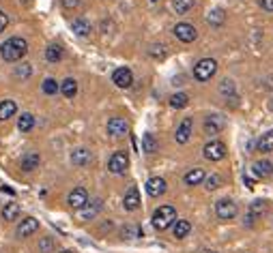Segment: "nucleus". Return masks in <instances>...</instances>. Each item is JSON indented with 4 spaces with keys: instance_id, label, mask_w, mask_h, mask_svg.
<instances>
[{
    "instance_id": "1",
    "label": "nucleus",
    "mask_w": 273,
    "mask_h": 253,
    "mask_svg": "<svg viewBox=\"0 0 273 253\" xmlns=\"http://www.w3.org/2000/svg\"><path fill=\"white\" fill-rule=\"evenodd\" d=\"M26 52H28V43L24 41L22 37H11L0 45V56H2V60H7V62L22 60V58L26 56Z\"/></svg>"
},
{
    "instance_id": "2",
    "label": "nucleus",
    "mask_w": 273,
    "mask_h": 253,
    "mask_svg": "<svg viewBox=\"0 0 273 253\" xmlns=\"http://www.w3.org/2000/svg\"><path fill=\"white\" fill-rule=\"evenodd\" d=\"M175 221H177V210L172 206H160L155 212H153V219H151V223H153V227L155 230H168L170 225H175Z\"/></svg>"
},
{
    "instance_id": "3",
    "label": "nucleus",
    "mask_w": 273,
    "mask_h": 253,
    "mask_svg": "<svg viewBox=\"0 0 273 253\" xmlns=\"http://www.w3.org/2000/svg\"><path fill=\"white\" fill-rule=\"evenodd\" d=\"M217 71V62L213 60V58H202V60L196 62V67H193V77L198 79V82H209V79L215 75Z\"/></svg>"
},
{
    "instance_id": "4",
    "label": "nucleus",
    "mask_w": 273,
    "mask_h": 253,
    "mask_svg": "<svg viewBox=\"0 0 273 253\" xmlns=\"http://www.w3.org/2000/svg\"><path fill=\"white\" fill-rule=\"evenodd\" d=\"M237 212H239V208H237V202L228 200V197H224V200H220V202L215 204V215H217V219H222V221L235 219Z\"/></svg>"
},
{
    "instance_id": "5",
    "label": "nucleus",
    "mask_w": 273,
    "mask_h": 253,
    "mask_svg": "<svg viewBox=\"0 0 273 253\" xmlns=\"http://www.w3.org/2000/svg\"><path fill=\"white\" fill-rule=\"evenodd\" d=\"M127 167H129V155L123 150L114 152L110 157V161H108V170H110L112 174H125Z\"/></svg>"
},
{
    "instance_id": "6",
    "label": "nucleus",
    "mask_w": 273,
    "mask_h": 253,
    "mask_svg": "<svg viewBox=\"0 0 273 253\" xmlns=\"http://www.w3.org/2000/svg\"><path fill=\"white\" fill-rule=\"evenodd\" d=\"M67 204L71 206L73 210H80V208H84L88 204V191L84 189V187L73 189L71 193H69V197H67Z\"/></svg>"
},
{
    "instance_id": "7",
    "label": "nucleus",
    "mask_w": 273,
    "mask_h": 253,
    "mask_svg": "<svg viewBox=\"0 0 273 253\" xmlns=\"http://www.w3.org/2000/svg\"><path fill=\"white\" fill-rule=\"evenodd\" d=\"M175 37L178 39V41H183V43H192V41H196L198 32H196V28H193L192 24L181 22V24H177L175 26Z\"/></svg>"
},
{
    "instance_id": "8",
    "label": "nucleus",
    "mask_w": 273,
    "mask_h": 253,
    "mask_svg": "<svg viewBox=\"0 0 273 253\" xmlns=\"http://www.w3.org/2000/svg\"><path fill=\"white\" fill-rule=\"evenodd\" d=\"M205 157L209 161H220V159L226 157V144L220 142V140H213L205 146Z\"/></svg>"
},
{
    "instance_id": "9",
    "label": "nucleus",
    "mask_w": 273,
    "mask_h": 253,
    "mask_svg": "<svg viewBox=\"0 0 273 253\" xmlns=\"http://www.w3.org/2000/svg\"><path fill=\"white\" fill-rule=\"evenodd\" d=\"M127 131H129V125H127L125 118L114 116L108 120V133H110L112 137H123V135H127Z\"/></svg>"
},
{
    "instance_id": "10",
    "label": "nucleus",
    "mask_w": 273,
    "mask_h": 253,
    "mask_svg": "<svg viewBox=\"0 0 273 253\" xmlns=\"http://www.w3.org/2000/svg\"><path fill=\"white\" fill-rule=\"evenodd\" d=\"M112 82L116 84L118 88H129V86L133 84V73H131V69H127V67L116 69V71L112 73Z\"/></svg>"
},
{
    "instance_id": "11",
    "label": "nucleus",
    "mask_w": 273,
    "mask_h": 253,
    "mask_svg": "<svg viewBox=\"0 0 273 253\" xmlns=\"http://www.w3.org/2000/svg\"><path fill=\"white\" fill-rule=\"evenodd\" d=\"M123 206H125V210H136V208L140 206V191H138L136 185H131L125 191V195H123Z\"/></svg>"
},
{
    "instance_id": "12",
    "label": "nucleus",
    "mask_w": 273,
    "mask_h": 253,
    "mask_svg": "<svg viewBox=\"0 0 273 253\" xmlns=\"http://www.w3.org/2000/svg\"><path fill=\"white\" fill-rule=\"evenodd\" d=\"M71 163L78 167H86L93 163V152L88 150V148H76V150L71 152Z\"/></svg>"
},
{
    "instance_id": "13",
    "label": "nucleus",
    "mask_w": 273,
    "mask_h": 253,
    "mask_svg": "<svg viewBox=\"0 0 273 253\" xmlns=\"http://www.w3.org/2000/svg\"><path fill=\"white\" fill-rule=\"evenodd\" d=\"M146 193L151 197H160L166 193V180L160 176H153V178H148L146 180Z\"/></svg>"
},
{
    "instance_id": "14",
    "label": "nucleus",
    "mask_w": 273,
    "mask_h": 253,
    "mask_svg": "<svg viewBox=\"0 0 273 253\" xmlns=\"http://www.w3.org/2000/svg\"><path fill=\"white\" fill-rule=\"evenodd\" d=\"M224 125H226L224 118L217 116V114H211V116L205 120V133L207 135H217V133L224 129Z\"/></svg>"
},
{
    "instance_id": "15",
    "label": "nucleus",
    "mask_w": 273,
    "mask_h": 253,
    "mask_svg": "<svg viewBox=\"0 0 273 253\" xmlns=\"http://www.w3.org/2000/svg\"><path fill=\"white\" fill-rule=\"evenodd\" d=\"M37 230H39V221L34 219V217H26V219H22V223L17 225V236L26 238V236L34 234Z\"/></svg>"
},
{
    "instance_id": "16",
    "label": "nucleus",
    "mask_w": 273,
    "mask_h": 253,
    "mask_svg": "<svg viewBox=\"0 0 273 253\" xmlns=\"http://www.w3.org/2000/svg\"><path fill=\"white\" fill-rule=\"evenodd\" d=\"M192 127H193V120H192V118H185V120L178 125L177 133H175V137H177L178 144H185V142L192 137Z\"/></svg>"
},
{
    "instance_id": "17",
    "label": "nucleus",
    "mask_w": 273,
    "mask_h": 253,
    "mask_svg": "<svg viewBox=\"0 0 273 253\" xmlns=\"http://www.w3.org/2000/svg\"><path fill=\"white\" fill-rule=\"evenodd\" d=\"M267 212V202L265 200H254L250 204V212H247V223H252L258 217H262Z\"/></svg>"
},
{
    "instance_id": "18",
    "label": "nucleus",
    "mask_w": 273,
    "mask_h": 253,
    "mask_svg": "<svg viewBox=\"0 0 273 253\" xmlns=\"http://www.w3.org/2000/svg\"><path fill=\"white\" fill-rule=\"evenodd\" d=\"M16 112H17L16 101H11V99L0 101V120H9L11 116H16Z\"/></svg>"
},
{
    "instance_id": "19",
    "label": "nucleus",
    "mask_w": 273,
    "mask_h": 253,
    "mask_svg": "<svg viewBox=\"0 0 273 253\" xmlns=\"http://www.w3.org/2000/svg\"><path fill=\"white\" fill-rule=\"evenodd\" d=\"M39 163H41V157H39L37 152H26V155L22 157V170L32 172L34 167H39Z\"/></svg>"
},
{
    "instance_id": "20",
    "label": "nucleus",
    "mask_w": 273,
    "mask_h": 253,
    "mask_svg": "<svg viewBox=\"0 0 273 253\" xmlns=\"http://www.w3.org/2000/svg\"><path fill=\"white\" fill-rule=\"evenodd\" d=\"M205 172L200 170V167H193V170H190L185 174V178H183V180H185V185H190V187H193V185H200V182H205Z\"/></svg>"
},
{
    "instance_id": "21",
    "label": "nucleus",
    "mask_w": 273,
    "mask_h": 253,
    "mask_svg": "<svg viewBox=\"0 0 273 253\" xmlns=\"http://www.w3.org/2000/svg\"><path fill=\"white\" fill-rule=\"evenodd\" d=\"M252 170H254V176H258V178H267V176H271V174H273V163H271V161H256Z\"/></svg>"
},
{
    "instance_id": "22",
    "label": "nucleus",
    "mask_w": 273,
    "mask_h": 253,
    "mask_svg": "<svg viewBox=\"0 0 273 253\" xmlns=\"http://www.w3.org/2000/svg\"><path fill=\"white\" fill-rule=\"evenodd\" d=\"M71 28H73V32H76L78 37H86V34H91V22H88V19H84V17L73 19Z\"/></svg>"
},
{
    "instance_id": "23",
    "label": "nucleus",
    "mask_w": 273,
    "mask_h": 253,
    "mask_svg": "<svg viewBox=\"0 0 273 253\" xmlns=\"http://www.w3.org/2000/svg\"><path fill=\"white\" fill-rule=\"evenodd\" d=\"M19 217V204L17 202H7L2 208V219L4 221H16Z\"/></svg>"
},
{
    "instance_id": "24",
    "label": "nucleus",
    "mask_w": 273,
    "mask_h": 253,
    "mask_svg": "<svg viewBox=\"0 0 273 253\" xmlns=\"http://www.w3.org/2000/svg\"><path fill=\"white\" fill-rule=\"evenodd\" d=\"M172 232H175V236L181 240V238H185L187 234L192 232V223L187 221V219H178L175 221V227H172Z\"/></svg>"
},
{
    "instance_id": "25",
    "label": "nucleus",
    "mask_w": 273,
    "mask_h": 253,
    "mask_svg": "<svg viewBox=\"0 0 273 253\" xmlns=\"http://www.w3.org/2000/svg\"><path fill=\"white\" fill-rule=\"evenodd\" d=\"M256 148H258L260 152H271V150H273V131L262 133L260 140H258V144H256Z\"/></svg>"
},
{
    "instance_id": "26",
    "label": "nucleus",
    "mask_w": 273,
    "mask_h": 253,
    "mask_svg": "<svg viewBox=\"0 0 273 253\" xmlns=\"http://www.w3.org/2000/svg\"><path fill=\"white\" fill-rule=\"evenodd\" d=\"M61 92H63V95L67 97V99H73V97L78 95V82H76L73 77H67V79L63 82V86H61Z\"/></svg>"
},
{
    "instance_id": "27",
    "label": "nucleus",
    "mask_w": 273,
    "mask_h": 253,
    "mask_svg": "<svg viewBox=\"0 0 273 253\" xmlns=\"http://www.w3.org/2000/svg\"><path fill=\"white\" fill-rule=\"evenodd\" d=\"M193 4H196V0H172V9L178 13V15H185V13H190L193 9Z\"/></svg>"
},
{
    "instance_id": "28",
    "label": "nucleus",
    "mask_w": 273,
    "mask_h": 253,
    "mask_svg": "<svg viewBox=\"0 0 273 253\" xmlns=\"http://www.w3.org/2000/svg\"><path fill=\"white\" fill-rule=\"evenodd\" d=\"M157 148H160V144H157L155 135H153V133H145V135H142V150L148 152V155H153Z\"/></svg>"
},
{
    "instance_id": "29",
    "label": "nucleus",
    "mask_w": 273,
    "mask_h": 253,
    "mask_svg": "<svg viewBox=\"0 0 273 253\" xmlns=\"http://www.w3.org/2000/svg\"><path fill=\"white\" fill-rule=\"evenodd\" d=\"M32 127H34V116H32V114H22V116H19V120H17V129H19V131L28 133Z\"/></svg>"
},
{
    "instance_id": "30",
    "label": "nucleus",
    "mask_w": 273,
    "mask_h": 253,
    "mask_svg": "<svg viewBox=\"0 0 273 253\" xmlns=\"http://www.w3.org/2000/svg\"><path fill=\"white\" fill-rule=\"evenodd\" d=\"M224 19H226V15H224V11H222V9H213L209 15H207V22H209L211 26H222V24H224Z\"/></svg>"
},
{
    "instance_id": "31",
    "label": "nucleus",
    "mask_w": 273,
    "mask_h": 253,
    "mask_svg": "<svg viewBox=\"0 0 273 253\" xmlns=\"http://www.w3.org/2000/svg\"><path fill=\"white\" fill-rule=\"evenodd\" d=\"M187 103H190V97H187L185 92H177V95L170 97V105L175 107V110H181V107H185Z\"/></svg>"
},
{
    "instance_id": "32",
    "label": "nucleus",
    "mask_w": 273,
    "mask_h": 253,
    "mask_svg": "<svg viewBox=\"0 0 273 253\" xmlns=\"http://www.w3.org/2000/svg\"><path fill=\"white\" fill-rule=\"evenodd\" d=\"M46 58H48V62H58L63 58V47L61 45H49L46 49Z\"/></svg>"
},
{
    "instance_id": "33",
    "label": "nucleus",
    "mask_w": 273,
    "mask_h": 253,
    "mask_svg": "<svg viewBox=\"0 0 273 253\" xmlns=\"http://www.w3.org/2000/svg\"><path fill=\"white\" fill-rule=\"evenodd\" d=\"M121 236L123 238H140L142 236V227L140 225H125L121 230Z\"/></svg>"
},
{
    "instance_id": "34",
    "label": "nucleus",
    "mask_w": 273,
    "mask_h": 253,
    "mask_svg": "<svg viewBox=\"0 0 273 253\" xmlns=\"http://www.w3.org/2000/svg\"><path fill=\"white\" fill-rule=\"evenodd\" d=\"M31 73H32L31 64H17L16 71H13V75H16L17 79H28L31 77Z\"/></svg>"
},
{
    "instance_id": "35",
    "label": "nucleus",
    "mask_w": 273,
    "mask_h": 253,
    "mask_svg": "<svg viewBox=\"0 0 273 253\" xmlns=\"http://www.w3.org/2000/svg\"><path fill=\"white\" fill-rule=\"evenodd\" d=\"M58 90H61V86H58V82H56V79L48 77L46 82H43V92H46V95H56Z\"/></svg>"
},
{
    "instance_id": "36",
    "label": "nucleus",
    "mask_w": 273,
    "mask_h": 253,
    "mask_svg": "<svg viewBox=\"0 0 273 253\" xmlns=\"http://www.w3.org/2000/svg\"><path fill=\"white\" fill-rule=\"evenodd\" d=\"M220 185H222V178L217 176V174H213V176H207V178H205V187H207V191H215Z\"/></svg>"
},
{
    "instance_id": "37",
    "label": "nucleus",
    "mask_w": 273,
    "mask_h": 253,
    "mask_svg": "<svg viewBox=\"0 0 273 253\" xmlns=\"http://www.w3.org/2000/svg\"><path fill=\"white\" fill-rule=\"evenodd\" d=\"M99 208H101V200H95V202H93V206H88L86 210H84L82 217H84V219H93V217L99 212Z\"/></svg>"
},
{
    "instance_id": "38",
    "label": "nucleus",
    "mask_w": 273,
    "mask_h": 253,
    "mask_svg": "<svg viewBox=\"0 0 273 253\" xmlns=\"http://www.w3.org/2000/svg\"><path fill=\"white\" fill-rule=\"evenodd\" d=\"M220 92L222 95H235V84H232V79H224L222 82V86H220Z\"/></svg>"
},
{
    "instance_id": "39",
    "label": "nucleus",
    "mask_w": 273,
    "mask_h": 253,
    "mask_svg": "<svg viewBox=\"0 0 273 253\" xmlns=\"http://www.w3.org/2000/svg\"><path fill=\"white\" fill-rule=\"evenodd\" d=\"M52 249H54V240H52V238H43V240L39 242V251H41V253H49Z\"/></svg>"
},
{
    "instance_id": "40",
    "label": "nucleus",
    "mask_w": 273,
    "mask_h": 253,
    "mask_svg": "<svg viewBox=\"0 0 273 253\" xmlns=\"http://www.w3.org/2000/svg\"><path fill=\"white\" fill-rule=\"evenodd\" d=\"M151 56H155V58H163V56H166V49H163V45H153L151 47Z\"/></svg>"
},
{
    "instance_id": "41",
    "label": "nucleus",
    "mask_w": 273,
    "mask_h": 253,
    "mask_svg": "<svg viewBox=\"0 0 273 253\" xmlns=\"http://www.w3.org/2000/svg\"><path fill=\"white\" fill-rule=\"evenodd\" d=\"M64 9H78L80 7V0H61Z\"/></svg>"
},
{
    "instance_id": "42",
    "label": "nucleus",
    "mask_w": 273,
    "mask_h": 253,
    "mask_svg": "<svg viewBox=\"0 0 273 253\" xmlns=\"http://www.w3.org/2000/svg\"><path fill=\"white\" fill-rule=\"evenodd\" d=\"M7 26H9V15L4 11H0V32H2Z\"/></svg>"
},
{
    "instance_id": "43",
    "label": "nucleus",
    "mask_w": 273,
    "mask_h": 253,
    "mask_svg": "<svg viewBox=\"0 0 273 253\" xmlns=\"http://www.w3.org/2000/svg\"><path fill=\"white\" fill-rule=\"evenodd\" d=\"M258 4H260L265 11H269V13H273V0H258Z\"/></svg>"
},
{
    "instance_id": "44",
    "label": "nucleus",
    "mask_w": 273,
    "mask_h": 253,
    "mask_svg": "<svg viewBox=\"0 0 273 253\" xmlns=\"http://www.w3.org/2000/svg\"><path fill=\"white\" fill-rule=\"evenodd\" d=\"M202 253H215V251H211V249H205V251H202Z\"/></svg>"
},
{
    "instance_id": "45",
    "label": "nucleus",
    "mask_w": 273,
    "mask_h": 253,
    "mask_svg": "<svg viewBox=\"0 0 273 253\" xmlns=\"http://www.w3.org/2000/svg\"><path fill=\"white\" fill-rule=\"evenodd\" d=\"M269 107H271V110H273V99H271V103H269Z\"/></svg>"
},
{
    "instance_id": "46",
    "label": "nucleus",
    "mask_w": 273,
    "mask_h": 253,
    "mask_svg": "<svg viewBox=\"0 0 273 253\" xmlns=\"http://www.w3.org/2000/svg\"><path fill=\"white\" fill-rule=\"evenodd\" d=\"M63 253H71V251H63Z\"/></svg>"
},
{
    "instance_id": "47",
    "label": "nucleus",
    "mask_w": 273,
    "mask_h": 253,
    "mask_svg": "<svg viewBox=\"0 0 273 253\" xmlns=\"http://www.w3.org/2000/svg\"><path fill=\"white\" fill-rule=\"evenodd\" d=\"M153 2H157V0H153Z\"/></svg>"
}]
</instances>
